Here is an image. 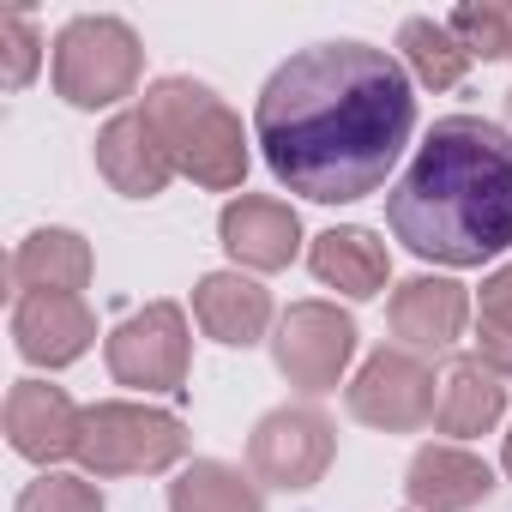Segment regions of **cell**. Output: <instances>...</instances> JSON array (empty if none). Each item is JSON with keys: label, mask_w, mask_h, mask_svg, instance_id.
<instances>
[{"label": "cell", "mask_w": 512, "mask_h": 512, "mask_svg": "<svg viewBox=\"0 0 512 512\" xmlns=\"http://www.w3.org/2000/svg\"><path fill=\"white\" fill-rule=\"evenodd\" d=\"M410 133V73L374 43H314L290 55L253 103V139L272 175L314 205H350L386 187Z\"/></svg>", "instance_id": "cell-1"}, {"label": "cell", "mask_w": 512, "mask_h": 512, "mask_svg": "<svg viewBox=\"0 0 512 512\" xmlns=\"http://www.w3.org/2000/svg\"><path fill=\"white\" fill-rule=\"evenodd\" d=\"M386 223L434 266L500 260L512 247V133L482 115L434 121L386 199Z\"/></svg>", "instance_id": "cell-2"}, {"label": "cell", "mask_w": 512, "mask_h": 512, "mask_svg": "<svg viewBox=\"0 0 512 512\" xmlns=\"http://www.w3.org/2000/svg\"><path fill=\"white\" fill-rule=\"evenodd\" d=\"M145 115L175 163V175H193L211 193H229L247 181V133L229 115V103L199 79H157L145 91Z\"/></svg>", "instance_id": "cell-3"}, {"label": "cell", "mask_w": 512, "mask_h": 512, "mask_svg": "<svg viewBox=\"0 0 512 512\" xmlns=\"http://www.w3.org/2000/svg\"><path fill=\"white\" fill-rule=\"evenodd\" d=\"M187 452V428L175 410L157 404H91L85 428H79V464L91 476H157Z\"/></svg>", "instance_id": "cell-4"}, {"label": "cell", "mask_w": 512, "mask_h": 512, "mask_svg": "<svg viewBox=\"0 0 512 512\" xmlns=\"http://www.w3.org/2000/svg\"><path fill=\"white\" fill-rule=\"evenodd\" d=\"M139 37L127 19L85 13L55 37V91L73 109H109L139 85Z\"/></svg>", "instance_id": "cell-5"}, {"label": "cell", "mask_w": 512, "mask_h": 512, "mask_svg": "<svg viewBox=\"0 0 512 512\" xmlns=\"http://www.w3.org/2000/svg\"><path fill=\"white\" fill-rule=\"evenodd\" d=\"M332 452H338V428L314 404H284V410L260 416V428H253L247 470H253V482H266V488L302 494V488H314L326 476Z\"/></svg>", "instance_id": "cell-6"}, {"label": "cell", "mask_w": 512, "mask_h": 512, "mask_svg": "<svg viewBox=\"0 0 512 512\" xmlns=\"http://www.w3.org/2000/svg\"><path fill=\"white\" fill-rule=\"evenodd\" d=\"M109 374L121 386L139 392H181L187 386V314L175 302H145L139 314H127L109 344Z\"/></svg>", "instance_id": "cell-7"}, {"label": "cell", "mask_w": 512, "mask_h": 512, "mask_svg": "<svg viewBox=\"0 0 512 512\" xmlns=\"http://www.w3.org/2000/svg\"><path fill=\"white\" fill-rule=\"evenodd\" d=\"M272 356H278V374L302 392H338L350 356H356V320L332 302H296L284 320H278V338H272Z\"/></svg>", "instance_id": "cell-8"}, {"label": "cell", "mask_w": 512, "mask_h": 512, "mask_svg": "<svg viewBox=\"0 0 512 512\" xmlns=\"http://www.w3.org/2000/svg\"><path fill=\"white\" fill-rule=\"evenodd\" d=\"M434 368L416 350H374L362 362V374L350 380V416L386 434H410L422 422H434Z\"/></svg>", "instance_id": "cell-9"}, {"label": "cell", "mask_w": 512, "mask_h": 512, "mask_svg": "<svg viewBox=\"0 0 512 512\" xmlns=\"http://www.w3.org/2000/svg\"><path fill=\"white\" fill-rule=\"evenodd\" d=\"M217 235L229 247L235 272H284L302 247V217L284 205V199H266V193H241L223 205L217 217Z\"/></svg>", "instance_id": "cell-10"}, {"label": "cell", "mask_w": 512, "mask_h": 512, "mask_svg": "<svg viewBox=\"0 0 512 512\" xmlns=\"http://www.w3.org/2000/svg\"><path fill=\"white\" fill-rule=\"evenodd\" d=\"M79 428H85V410L49 386V380H19L7 392V440L19 458L31 464H55V458H79Z\"/></svg>", "instance_id": "cell-11"}, {"label": "cell", "mask_w": 512, "mask_h": 512, "mask_svg": "<svg viewBox=\"0 0 512 512\" xmlns=\"http://www.w3.org/2000/svg\"><path fill=\"white\" fill-rule=\"evenodd\" d=\"M97 169L127 199H157L169 187V175H175V163H169V151H163L145 109H127L97 133Z\"/></svg>", "instance_id": "cell-12"}, {"label": "cell", "mask_w": 512, "mask_h": 512, "mask_svg": "<svg viewBox=\"0 0 512 512\" xmlns=\"http://www.w3.org/2000/svg\"><path fill=\"white\" fill-rule=\"evenodd\" d=\"M470 326V296L464 284L452 278H410L392 290V332H398V350H416V356H434V350H452Z\"/></svg>", "instance_id": "cell-13"}, {"label": "cell", "mask_w": 512, "mask_h": 512, "mask_svg": "<svg viewBox=\"0 0 512 512\" xmlns=\"http://www.w3.org/2000/svg\"><path fill=\"white\" fill-rule=\"evenodd\" d=\"M13 338H19L25 362L67 368L91 350L97 314L85 308V296H25V302H13Z\"/></svg>", "instance_id": "cell-14"}, {"label": "cell", "mask_w": 512, "mask_h": 512, "mask_svg": "<svg viewBox=\"0 0 512 512\" xmlns=\"http://www.w3.org/2000/svg\"><path fill=\"white\" fill-rule=\"evenodd\" d=\"M91 266H97L91 241L79 229H37V235L19 241L13 266H7L13 302H25V296H79L91 284Z\"/></svg>", "instance_id": "cell-15"}, {"label": "cell", "mask_w": 512, "mask_h": 512, "mask_svg": "<svg viewBox=\"0 0 512 512\" xmlns=\"http://www.w3.org/2000/svg\"><path fill=\"white\" fill-rule=\"evenodd\" d=\"M404 494L416 512H470L494 494V470H488V458H476L464 446H422L410 458Z\"/></svg>", "instance_id": "cell-16"}, {"label": "cell", "mask_w": 512, "mask_h": 512, "mask_svg": "<svg viewBox=\"0 0 512 512\" xmlns=\"http://www.w3.org/2000/svg\"><path fill=\"white\" fill-rule=\"evenodd\" d=\"M193 314H199L205 338H217L229 350H247L272 326V290L253 284L247 272H205L199 290H193Z\"/></svg>", "instance_id": "cell-17"}, {"label": "cell", "mask_w": 512, "mask_h": 512, "mask_svg": "<svg viewBox=\"0 0 512 512\" xmlns=\"http://www.w3.org/2000/svg\"><path fill=\"white\" fill-rule=\"evenodd\" d=\"M500 410H506V386H500V374H494L482 356L446 362L440 398H434V428H440V434L476 440V434H488V428L500 422Z\"/></svg>", "instance_id": "cell-18"}, {"label": "cell", "mask_w": 512, "mask_h": 512, "mask_svg": "<svg viewBox=\"0 0 512 512\" xmlns=\"http://www.w3.org/2000/svg\"><path fill=\"white\" fill-rule=\"evenodd\" d=\"M308 266L326 290H344L350 302H368L386 290L392 278V253L386 241H374L368 229H326L314 235V253H308Z\"/></svg>", "instance_id": "cell-19"}, {"label": "cell", "mask_w": 512, "mask_h": 512, "mask_svg": "<svg viewBox=\"0 0 512 512\" xmlns=\"http://www.w3.org/2000/svg\"><path fill=\"white\" fill-rule=\"evenodd\" d=\"M169 512H266V500H260V488H253L235 464L193 458L169 482Z\"/></svg>", "instance_id": "cell-20"}, {"label": "cell", "mask_w": 512, "mask_h": 512, "mask_svg": "<svg viewBox=\"0 0 512 512\" xmlns=\"http://www.w3.org/2000/svg\"><path fill=\"white\" fill-rule=\"evenodd\" d=\"M398 55H404V67H410L428 91H452V85H464V73H470V49L452 37L446 19H404V25H398Z\"/></svg>", "instance_id": "cell-21"}, {"label": "cell", "mask_w": 512, "mask_h": 512, "mask_svg": "<svg viewBox=\"0 0 512 512\" xmlns=\"http://www.w3.org/2000/svg\"><path fill=\"white\" fill-rule=\"evenodd\" d=\"M476 356H482L500 380H512V260L482 278V302H476Z\"/></svg>", "instance_id": "cell-22"}, {"label": "cell", "mask_w": 512, "mask_h": 512, "mask_svg": "<svg viewBox=\"0 0 512 512\" xmlns=\"http://www.w3.org/2000/svg\"><path fill=\"white\" fill-rule=\"evenodd\" d=\"M446 25L470 49V61H512V0H470L452 7Z\"/></svg>", "instance_id": "cell-23"}, {"label": "cell", "mask_w": 512, "mask_h": 512, "mask_svg": "<svg viewBox=\"0 0 512 512\" xmlns=\"http://www.w3.org/2000/svg\"><path fill=\"white\" fill-rule=\"evenodd\" d=\"M13 512H103V494L91 476H67V470H43Z\"/></svg>", "instance_id": "cell-24"}, {"label": "cell", "mask_w": 512, "mask_h": 512, "mask_svg": "<svg viewBox=\"0 0 512 512\" xmlns=\"http://www.w3.org/2000/svg\"><path fill=\"white\" fill-rule=\"evenodd\" d=\"M37 61H43L37 25L19 7H7V13H0V79H7V91H25L37 79Z\"/></svg>", "instance_id": "cell-25"}, {"label": "cell", "mask_w": 512, "mask_h": 512, "mask_svg": "<svg viewBox=\"0 0 512 512\" xmlns=\"http://www.w3.org/2000/svg\"><path fill=\"white\" fill-rule=\"evenodd\" d=\"M500 464H506V476H512V434H506V452H500Z\"/></svg>", "instance_id": "cell-26"}]
</instances>
